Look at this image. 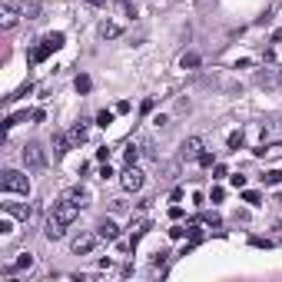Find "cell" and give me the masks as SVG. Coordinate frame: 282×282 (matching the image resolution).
<instances>
[{"instance_id": "cell-1", "label": "cell", "mask_w": 282, "mask_h": 282, "mask_svg": "<svg viewBox=\"0 0 282 282\" xmlns=\"http://www.w3.org/2000/svg\"><path fill=\"white\" fill-rule=\"evenodd\" d=\"M0 186H4V193L30 196V179H27L24 173H17V169H4V176H0Z\"/></svg>"}, {"instance_id": "cell-2", "label": "cell", "mask_w": 282, "mask_h": 282, "mask_svg": "<svg viewBox=\"0 0 282 282\" xmlns=\"http://www.w3.org/2000/svg\"><path fill=\"white\" fill-rule=\"evenodd\" d=\"M24 166L27 169H44L47 166V150L40 143H27L24 146Z\"/></svg>"}, {"instance_id": "cell-3", "label": "cell", "mask_w": 282, "mask_h": 282, "mask_svg": "<svg viewBox=\"0 0 282 282\" xmlns=\"http://www.w3.org/2000/svg\"><path fill=\"white\" fill-rule=\"evenodd\" d=\"M76 216H80V206H76L73 199L56 203V206H53V219H56V223H63V226H70V223L76 219Z\"/></svg>"}, {"instance_id": "cell-4", "label": "cell", "mask_w": 282, "mask_h": 282, "mask_svg": "<svg viewBox=\"0 0 282 282\" xmlns=\"http://www.w3.org/2000/svg\"><path fill=\"white\" fill-rule=\"evenodd\" d=\"M143 173H139L136 166H126V173H123V189L126 193H139V189H143Z\"/></svg>"}, {"instance_id": "cell-5", "label": "cell", "mask_w": 282, "mask_h": 282, "mask_svg": "<svg viewBox=\"0 0 282 282\" xmlns=\"http://www.w3.org/2000/svg\"><path fill=\"white\" fill-rule=\"evenodd\" d=\"M96 232H87V236H76L73 239V252L76 256H87V252H93V246H96Z\"/></svg>"}, {"instance_id": "cell-6", "label": "cell", "mask_w": 282, "mask_h": 282, "mask_svg": "<svg viewBox=\"0 0 282 282\" xmlns=\"http://www.w3.org/2000/svg\"><path fill=\"white\" fill-rule=\"evenodd\" d=\"M4 209H7V213H10L13 216V219H30V216H33V209L30 206H27V203H4Z\"/></svg>"}, {"instance_id": "cell-7", "label": "cell", "mask_w": 282, "mask_h": 282, "mask_svg": "<svg viewBox=\"0 0 282 282\" xmlns=\"http://www.w3.org/2000/svg\"><path fill=\"white\" fill-rule=\"evenodd\" d=\"M96 236H100V239H107V243H116V239H119L116 223H113V219H103L100 226H96Z\"/></svg>"}, {"instance_id": "cell-8", "label": "cell", "mask_w": 282, "mask_h": 282, "mask_svg": "<svg viewBox=\"0 0 282 282\" xmlns=\"http://www.w3.org/2000/svg\"><path fill=\"white\" fill-rule=\"evenodd\" d=\"M40 7H44L40 0H20V13H24L27 20H37L40 17Z\"/></svg>"}, {"instance_id": "cell-9", "label": "cell", "mask_w": 282, "mask_h": 282, "mask_svg": "<svg viewBox=\"0 0 282 282\" xmlns=\"http://www.w3.org/2000/svg\"><path fill=\"white\" fill-rule=\"evenodd\" d=\"M199 153H203L199 139H186V143H183V159H199Z\"/></svg>"}, {"instance_id": "cell-10", "label": "cell", "mask_w": 282, "mask_h": 282, "mask_svg": "<svg viewBox=\"0 0 282 282\" xmlns=\"http://www.w3.org/2000/svg\"><path fill=\"white\" fill-rule=\"evenodd\" d=\"M73 150V143H70V136H63V133H56L53 136V153H56V159L63 156V153H70Z\"/></svg>"}, {"instance_id": "cell-11", "label": "cell", "mask_w": 282, "mask_h": 282, "mask_svg": "<svg viewBox=\"0 0 282 282\" xmlns=\"http://www.w3.org/2000/svg\"><path fill=\"white\" fill-rule=\"evenodd\" d=\"M63 232H67V226H63V223H56L53 216H50V223H47L44 236H47V239H63Z\"/></svg>"}, {"instance_id": "cell-12", "label": "cell", "mask_w": 282, "mask_h": 282, "mask_svg": "<svg viewBox=\"0 0 282 282\" xmlns=\"http://www.w3.org/2000/svg\"><path fill=\"white\" fill-rule=\"evenodd\" d=\"M67 199H73L76 206H87V203H90V193H87L83 186H73V189L67 193Z\"/></svg>"}, {"instance_id": "cell-13", "label": "cell", "mask_w": 282, "mask_h": 282, "mask_svg": "<svg viewBox=\"0 0 282 282\" xmlns=\"http://www.w3.org/2000/svg\"><path fill=\"white\" fill-rule=\"evenodd\" d=\"M67 136H70V143H73V146H80V143H83V139H87V123H76V126H73V130H70V133H67Z\"/></svg>"}, {"instance_id": "cell-14", "label": "cell", "mask_w": 282, "mask_h": 282, "mask_svg": "<svg viewBox=\"0 0 282 282\" xmlns=\"http://www.w3.org/2000/svg\"><path fill=\"white\" fill-rule=\"evenodd\" d=\"M30 266H33V256H30V252H20V259H17V263H13L7 272L13 276V272H20V269H30Z\"/></svg>"}, {"instance_id": "cell-15", "label": "cell", "mask_w": 282, "mask_h": 282, "mask_svg": "<svg viewBox=\"0 0 282 282\" xmlns=\"http://www.w3.org/2000/svg\"><path fill=\"white\" fill-rule=\"evenodd\" d=\"M50 53H53V47H50V44H40L37 50L30 53V60H33V63H44V60H47V56H50Z\"/></svg>"}, {"instance_id": "cell-16", "label": "cell", "mask_w": 282, "mask_h": 282, "mask_svg": "<svg viewBox=\"0 0 282 282\" xmlns=\"http://www.w3.org/2000/svg\"><path fill=\"white\" fill-rule=\"evenodd\" d=\"M100 33H103L107 40H113V37H119L123 30H119V24H103V27H100Z\"/></svg>"}, {"instance_id": "cell-17", "label": "cell", "mask_w": 282, "mask_h": 282, "mask_svg": "<svg viewBox=\"0 0 282 282\" xmlns=\"http://www.w3.org/2000/svg\"><path fill=\"white\" fill-rule=\"evenodd\" d=\"M63 40H67L63 33H47V37H44V44H50L53 50H60V47H63Z\"/></svg>"}, {"instance_id": "cell-18", "label": "cell", "mask_w": 282, "mask_h": 282, "mask_svg": "<svg viewBox=\"0 0 282 282\" xmlns=\"http://www.w3.org/2000/svg\"><path fill=\"white\" fill-rule=\"evenodd\" d=\"M263 183H266V186H276V183H282V169H272V173H266Z\"/></svg>"}, {"instance_id": "cell-19", "label": "cell", "mask_w": 282, "mask_h": 282, "mask_svg": "<svg viewBox=\"0 0 282 282\" xmlns=\"http://www.w3.org/2000/svg\"><path fill=\"white\" fill-rule=\"evenodd\" d=\"M179 63H183V70H186V67L193 70V67H199V56H196V53H183V60H179Z\"/></svg>"}, {"instance_id": "cell-20", "label": "cell", "mask_w": 282, "mask_h": 282, "mask_svg": "<svg viewBox=\"0 0 282 282\" xmlns=\"http://www.w3.org/2000/svg\"><path fill=\"white\" fill-rule=\"evenodd\" d=\"M73 87L80 90V93H90V87H93V83H90V76H83V73H80V76H76V83H73Z\"/></svg>"}, {"instance_id": "cell-21", "label": "cell", "mask_w": 282, "mask_h": 282, "mask_svg": "<svg viewBox=\"0 0 282 282\" xmlns=\"http://www.w3.org/2000/svg\"><path fill=\"white\" fill-rule=\"evenodd\" d=\"M113 123V110H103V113H96V126H110Z\"/></svg>"}, {"instance_id": "cell-22", "label": "cell", "mask_w": 282, "mask_h": 282, "mask_svg": "<svg viewBox=\"0 0 282 282\" xmlns=\"http://www.w3.org/2000/svg\"><path fill=\"white\" fill-rule=\"evenodd\" d=\"M116 4L126 10V17H136V4H133V0H116Z\"/></svg>"}, {"instance_id": "cell-23", "label": "cell", "mask_w": 282, "mask_h": 282, "mask_svg": "<svg viewBox=\"0 0 282 282\" xmlns=\"http://www.w3.org/2000/svg\"><path fill=\"white\" fill-rule=\"evenodd\" d=\"M136 159H139V150L130 146V150H126V166H136Z\"/></svg>"}, {"instance_id": "cell-24", "label": "cell", "mask_w": 282, "mask_h": 282, "mask_svg": "<svg viewBox=\"0 0 282 282\" xmlns=\"http://www.w3.org/2000/svg\"><path fill=\"white\" fill-rule=\"evenodd\" d=\"M243 199L249 203V206H259V193H256V189H246V193H243Z\"/></svg>"}, {"instance_id": "cell-25", "label": "cell", "mask_w": 282, "mask_h": 282, "mask_svg": "<svg viewBox=\"0 0 282 282\" xmlns=\"http://www.w3.org/2000/svg\"><path fill=\"white\" fill-rule=\"evenodd\" d=\"M229 146H232V150H239V146H243V130H239V133H229Z\"/></svg>"}, {"instance_id": "cell-26", "label": "cell", "mask_w": 282, "mask_h": 282, "mask_svg": "<svg viewBox=\"0 0 282 282\" xmlns=\"http://www.w3.org/2000/svg\"><path fill=\"white\" fill-rule=\"evenodd\" d=\"M96 159H100V163H110V150H107V146H100V150H96Z\"/></svg>"}, {"instance_id": "cell-27", "label": "cell", "mask_w": 282, "mask_h": 282, "mask_svg": "<svg viewBox=\"0 0 282 282\" xmlns=\"http://www.w3.org/2000/svg\"><path fill=\"white\" fill-rule=\"evenodd\" d=\"M216 159H213V153H199V166H213Z\"/></svg>"}, {"instance_id": "cell-28", "label": "cell", "mask_w": 282, "mask_h": 282, "mask_svg": "<svg viewBox=\"0 0 282 282\" xmlns=\"http://www.w3.org/2000/svg\"><path fill=\"white\" fill-rule=\"evenodd\" d=\"M13 24H17V17H13V10H7V13H4V27H7V30H10Z\"/></svg>"}, {"instance_id": "cell-29", "label": "cell", "mask_w": 282, "mask_h": 282, "mask_svg": "<svg viewBox=\"0 0 282 282\" xmlns=\"http://www.w3.org/2000/svg\"><path fill=\"white\" fill-rule=\"evenodd\" d=\"M229 183H232L236 189H243V186H246V176H239V173H236V176H229Z\"/></svg>"}, {"instance_id": "cell-30", "label": "cell", "mask_w": 282, "mask_h": 282, "mask_svg": "<svg viewBox=\"0 0 282 282\" xmlns=\"http://www.w3.org/2000/svg\"><path fill=\"white\" fill-rule=\"evenodd\" d=\"M13 229V223H10V213L4 216V219H0V232H10Z\"/></svg>"}, {"instance_id": "cell-31", "label": "cell", "mask_w": 282, "mask_h": 282, "mask_svg": "<svg viewBox=\"0 0 282 282\" xmlns=\"http://www.w3.org/2000/svg\"><path fill=\"white\" fill-rule=\"evenodd\" d=\"M169 236H173V239H183V236H186V229H183V226H173V229H169Z\"/></svg>"}, {"instance_id": "cell-32", "label": "cell", "mask_w": 282, "mask_h": 282, "mask_svg": "<svg viewBox=\"0 0 282 282\" xmlns=\"http://www.w3.org/2000/svg\"><path fill=\"white\" fill-rule=\"evenodd\" d=\"M223 196H226V189L216 186V189H213V203H223Z\"/></svg>"}, {"instance_id": "cell-33", "label": "cell", "mask_w": 282, "mask_h": 282, "mask_svg": "<svg viewBox=\"0 0 282 282\" xmlns=\"http://www.w3.org/2000/svg\"><path fill=\"white\" fill-rule=\"evenodd\" d=\"M83 4H90V7H103L107 0H83Z\"/></svg>"}, {"instance_id": "cell-34", "label": "cell", "mask_w": 282, "mask_h": 282, "mask_svg": "<svg viewBox=\"0 0 282 282\" xmlns=\"http://www.w3.org/2000/svg\"><path fill=\"white\" fill-rule=\"evenodd\" d=\"M279 80H282V73H279Z\"/></svg>"}]
</instances>
